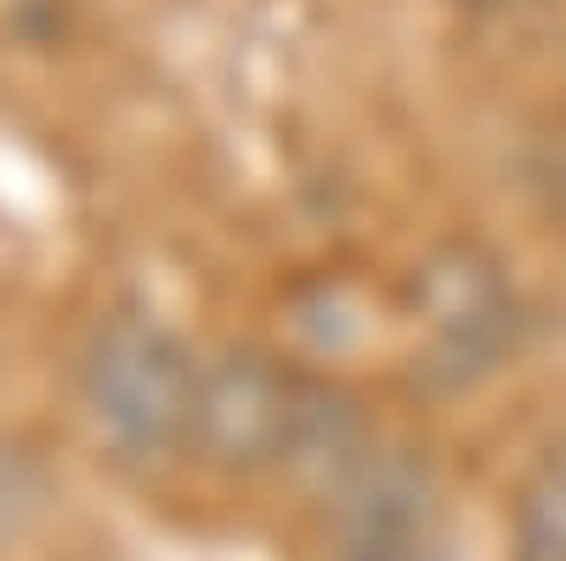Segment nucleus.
<instances>
[{
    "label": "nucleus",
    "mask_w": 566,
    "mask_h": 561,
    "mask_svg": "<svg viewBox=\"0 0 566 561\" xmlns=\"http://www.w3.org/2000/svg\"><path fill=\"white\" fill-rule=\"evenodd\" d=\"M205 368L170 323L148 312H114L85 341L80 397L97 432L125 459H165L193 443Z\"/></svg>",
    "instance_id": "1"
},
{
    "label": "nucleus",
    "mask_w": 566,
    "mask_h": 561,
    "mask_svg": "<svg viewBox=\"0 0 566 561\" xmlns=\"http://www.w3.org/2000/svg\"><path fill=\"white\" fill-rule=\"evenodd\" d=\"M306 386L295 368H283L261 346H239L199 381V414H193V448L232 477L290 465L295 432L306 414Z\"/></svg>",
    "instance_id": "2"
},
{
    "label": "nucleus",
    "mask_w": 566,
    "mask_h": 561,
    "mask_svg": "<svg viewBox=\"0 0 566 561\" xmlns=\"http://www.w3.org/2000/svg\"><path fill=\"white\" fill-rule=\"evenodd\" d=\"M419 318H424V346L413 368L437 392L476 386L482 374H493L515 352V330H522L510 284L476 250H448L437 267H424Z\"/></svg>",
    "instance_id": "3"
},
{
    "label": "nucleus",
    "mask_w": 566,
    "mask_h": 561,
    "mask_svg": "<svg viewBox=\"0 0 566 561\" xmlns=\"http://www.w3.org/2000/svg\"><path fill=\"white\" fill-rule=\"evenodd\" d=\"M340 494V561H408L431 528V482L413 459H363Z\"/></svg>",
    "instance_id": "4"
},
{
    "label": "nucleus",
    "mask_w": 566,
    "mask_h": 561,
    "mask_svg": "<svg viewBox=\"0 0 566 561\" xmlns=\"http://www.w3.org/2000/svg\"><path fill=\"white\" fill-rule=\"evenodd\" d=\"M515 561H566V437H555L515 499Z\"/></svg>",
    "instance_id": "5"
},
{
    "label": "nucleus",
    "mask_w": 566,
    "mask_h": 561,
    "mask_svg": "<svg viewBox=\"0 0 566 561\" xmlns=\"http://www.w3.org/2000/svg\"><path fill=\"white\" fill-rule=\"evenodd\" d=\"M40 499H45L40 465L23 448L0 443V539H18L29 528V517L40 510Z\"/></svg>",
    "instance_id": "6"
},
{
    "label": "nucleus",
    "mask_w": 566,
    "mask_h": 561,
    "mask_svg": "<svg viewBox=\"0 0 566 561\" xmlns=\"http://www.w3.org/2000/svg\"><path fill=\"white\" fill-rule=\"evenodd\" d=\"M453 7H464V12H510V7H522V0H453Z\"/></svg>",
    "instance_id": "7"
}]
</instances>
